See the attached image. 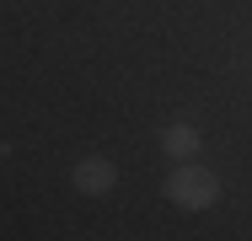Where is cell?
Instances as JSON below:
<instances>
[{"mask_svg":"<svg viewBox=\"0 0 252 241\" xmlns=\"http://www.w3.org/2000/svg\"><path fill=\"white\" fill-rule=\"evenodd\" d=\"M166 198H172L177 209H209V204L220 198V177H215L209 166H177V172L166 177Z\"/></svg>","mask_w":252,"mask_h":241,"instance_id":"1","label":"cell"},{"mask_svg":"<svg viewBox=\"0 0 252 241\" xmlns=\"http://www.w3.org/2000/svg\"><path fill=\"white\" fill-rule=\"evenodd\" d=\"M75 188L86 193V198L113 193V188H118V166H113L107 155H81V161H75Z\"/></svg>","mask_w":252,"mask_h":241,"instance_id":"2","label":"cell"},{"mask_svg":"<svg viewBox=\"0 0 252 241\" xmlns=\"http://www.w3.org/2000/svg\"><path fill=\"white\" fill-rule=\"evenodd\" d=\"M161 145H166V155L188 161V155L199 150V129H193V123H166V129H161Z\"/></svg>","mask_w":252,"mask_h":241,"instance_id":"3","label":"cell"}]
</instances>
